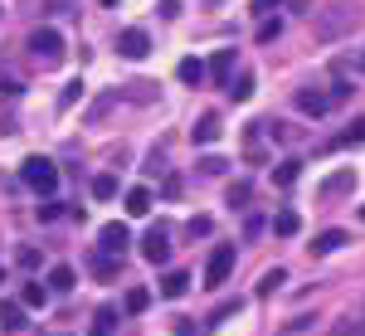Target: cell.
Masks as SVG:
<instances>
[{"instance_id": "6da1fadb", "label": "cell", "mask_w": 365, "mask_h": 336, "mask_svg": "<svg viewBox=\"0 0 365 336\" xmlns=\"http://www.w3.org/2000/svg\"><path fill=\"white\" fill-rule=\"evenodd\" d=\"M20 175H25V185L34 195H54V185H58V166L49 156H29L25 166H20Z\"/></svg>"}, {"instance_id": "7a4b0ae2", "label": "cell", "mask_w": 365, "mask_h": 336, "mask_svg": "<svg viewBox=\"0 0 365 336\" xmlns=\"http://www.w3.org/2000/svg\"><path fill=\"white\" fill-rule=\"evenodd\" d=\"M170 249H175V244H170V224H151L146 239H141V258H146V263H166Z\"/></svg>"}, {"instance_id": "3957f363", "label": "cell", "mask_w": 365, "mask_h": 336, "mask_svg": "<svg viewBox=\"0 0 365 336\" xmlns=\"http://www.w3.org/2000/svg\"><path fill=\"white\" fill-rule=\"evenodd\" d=\"M234 244H220V249L210 253V263H205V287H220V282H229V273H234Z\"/></svg>"}, {"instance_id": "277c9868", "label": "cell", "mask_w": 365, "mask_h": 336, "mask_svg": "<svg viewBox=\"0 0 365 336\" xmlns=\"http://www.w3.org/2000/svg\"><path fill=\"white\" fill-rule=\"evenodd\" d=\"M29 49H34V54L39 58H49V63H54L58 54H63V34H58V29H34V34H29Z\"/></svg>"}, {"instance_id": "5b68a950", "label": "cell", "mask_w": 365, "mask_h": 336, "mask_svg": "<svg viewBox=\"0 0 365 336\" xmlns=\"http://www.w3.org/2000/svg\"><path fill=\"white\" fill-rule=\"evenodd\" d=\"M351 190H356V170L346 166V170H336V175H327L317 195H322V200H341V195H351Z\"/></svg>"}, {"instance_id": "8992f818", "label": "cell", "mask_w": 365, "mask_h": 336, "mask_svg": "<svg viewBox=\"0 0 365 336\" xmlns=\"http://www.w3.org/2000/svg\"><path fill=\"white\" fill-rule=\"evenodd\" d=\"M103 249L108 253H127V244H132V229H127V220H113V224H103Z\"/></svg>"}, {"instance_id": "52a82bcc", "label": "cell", "mask_w": 365, "mask_h": 336, "mask_svg": "<svg viewBox=\"0 0 365 336\" xmlns=\"http://www.w3.org/2000/svg\"><path fill=\"white\" fill-rule=\"evenodd\" d=\"M297 108L307 117H327L331 112V93H317V88H297Z\"/></svg>"}, {"instance_id": "ba28073f", "label": "cell", "mask_w": 365, "mask_h": 336, "mask_svg": "<svg viewBox=\"0 0 365 336\" xmlns=\"http://www.w3.org/2000/svg\"><path fill=\"white\" fill-rule=\"evenodd\" d=\"M117 49H122L127 58H146V54H151V39H146V29H122Z\"/></svg>"}, {"instance_id": "9c48e42d", "label": "cell", "mask_w": 365, "mask_h": 336, "mask_svg": "<svg viewBox=\"0 0 365 336\" xmlns=\"http://www.w3.org/2000/svg\"><path fill=\"white\" fill-rule=\"evenodd\" d=\"M122 205H127V220H141V215H151V190L146 185H132Z\"/></svg>"}, {"instance_id": "30bf717a", "label": "cell", "mask_w": 365, "mask_h": 336, "mask_svg": "<svg viewBox=\"0 0 365 336\" xmlns=\"http://www.w3.org/2000/svg\"><path fill=\"white\" fill-rule=\"evenodd\" d=\"M190 273H180V268H175V273H166V278H161V297H170V302H175V297H185V292H190Z\"/></svg>"}, {"instance_id": "8fae6325", "label": "cell", "mask_w": 365, "mask_h": 336, "mask_svg": "<svg viewBox=\"0 0 365 336\" xmlns=\"http://www.w3.org/2000/svg\"><path fill=\"white\" fill-rule=\"evenodd\" d=\"M215 137H220V117H215V112H205L195 127H190V141H195V146H205V141H215Z\"/></svg>"}, {"instance_id": "7c38bea8", "label": "cell", "mask_w": 365, "mask_h": 336, "mask_svg": "<svg viewBox=\"0 0 365 336\" xmlns=\"http://www.w3.org/2000/svg\"><path fill=\"white\" fill-rule=\"evenodd\" d=\"M210 78L215 83H229L234 78V49H220V54L210 58Z\"/></svg>"}, {"instance_id": "4fadbf2b", "label": "cell", "mask_w": 365, "mask_h": 336, "mask_svg": "<svg viewBox=\"0 0 365 336\" xmlns=\"http://www.w3.org/2000/svg\"><path fill=\"white\" fill-rule=\"evenodd\" d=\"M341 244H346V229H322V234H317V244H312V253L322 258V253H336Z\"/></svg>"}, {"instance_id": "5bb4252c", "label": "cell", "mask_w": 365, "mask_h": 336, "mask_svg": "<svg viewBox=\"0 0 365 336\" xmlns=\"http://www.w3.org/2000/svg\"><path fill=\"white\" fill-rule=\"evenodd\" d=\"M73 268H63V263H58V268H49V292H58V297H63V292H73Z\"/></svg>"}, {"instance_id": "9a60e30c", "label": "cell", "mask_w": 365, "mask_h": 336, "mask_svg": "<svg viewBox=\"0 0 365 336\" xmlns=\"http://www.w3.org/2000/svg\"><path fill=\"white\" fill-rule=\"evenodd\" d=\"M0 327H5V332H20V327H25V307H20V302H0Z\"/></svg>"}, {"instance_id": "2e32d148", "label": "cell", "mask_w": 365, "mask_h": 336, "mask_svg": "<svg viewBox=\"0 0 365 336\" xmlns=\"http://www.w3.org/2000/svg\"><path fill=\"white\" fill-rule=\"evenodd\" d=\"M356 141H365V117H356L346 132H341L336 141H331V151H341V146H356Z\"/></svg>"}, {"instance_id": "e0dca14e", "label": "cell", "mask_w": 365, "mask_h": 336, "mask_svg": "<svg viewBox=\"0 0 365 336\" xmlns=\"http://www.w3.org/2000/svg\"><path fill=\"white\" fill-rule=\"evenodd\" d=\"M282 282H287V268H268V273H263V282H258V297H273Z\"/></svg>"}, {"instance_id": "ac0fdd59", "label": "cell", "mask_w": 365, "mask_h": 336, "mask_svg": "<svg viewBox=\"0 0 365 336\" xmlns=\"http://www.w3.org/2000/svg\"><path fill=\"white\" fill-rule=\"evenodd\" d=\"M225 200H229V205H234V210H244V205H249V200H253V185H249V180H234V185H229V190H225Z\"/></svg>"}, {"instance_id": "d6986e66", "label": "cell", "mask_w": 365, "mask_h": 336, "mask_svg": "<svg viewBox=\"0 0 365 336\" xmlns=\"http://www.w3.org/2000/svg\"><path fill=\"white\" fill-rule=\"evenodd\" d=\"M297 170H302V161H282V166H273V185H278V190H287V185L297 180Z\"/></svg>"}, {"instance_id": "ffe728a7", "label": "cell", "mask_w": 365, "mask_h": 336, "mask_svg": "<svg viewBox=\"0 0 365 336\" xmlns=\"http://www.w3.org/2000/svg\"><path fill=\"white\" fill-rule=\"evenodd\" d=\"M297 229H302V220H297V215H292V210H282L278 220H273V234H278V239H292V234H297Z\"/></svg>"}, {"instance_id": "44dd1931", "label": "cell", "mask_w": 365, "mask_h": 336, "mask_svg": "<svg viewBox=\"0 0 365 336\" xmlns=\"http://www.w3.org/2000/svg\"><path fill=\"white\" fill-rule=\"evenodd\" d=\"M229 98H234V103H244V98H253V73H239V78H229Z\"/></svg>"}, {"instance_id": "7402d4cb", "label": "cell", "mask_w": 365, "mask_h": 336, "mask_svg": "<svg viewBox=\"0 0 365 336\" xmlns=\"http://www.w3.org/2000/svg\"><path fill=\"white\" fill-rule=\"evenodd\" d=\"M175 78H180V83H200V78H205V63H200V58H180Z\"/></svg>"}, {"instance_id": "603a6c76", "label": "cell", "mask_w": 365, "mask_h": 336, "mask_svg": "<svg viewBox=\"0 0 365 336\" xmlns=\"http://www.w3.org/2000/svg\"><path fill=\"white\" fill-rule=\"evenodd\" d=\"M20 302H25V307H44V302H49V287H44V282H25Z\"/></svg>"}, {"instance_id": "cb8c5ba5", "label": "cell", "mask_w": 365, "mask_h": 336, "mask_svg": "<svg viewBox=\"0 0 365 336\" xmlns=\"http://www.w3.org/2000/svg\"><path fill=\"white\" fill-rule=\"evenodd\" d=\"M185 234H190V239H210V234H215V220H210V215H190Z\"/></svg>"}, {"instance_id": "d4e9b609", "label": "cell", "mask_w": 365, "mask_h": 336, "mask_svg": "<svg viewBox=\"0 0 365 336\" xmlns=\"http://www.w3.org/2000/svg\"><path fill=\"white\" fill-rule=\"evenodd\" d=\"M117 195V175H93V200H113Z\"/></svg>"}, {"instance_id": "484cf974", "label": "cell", "mask_w": 365, "mask_h": 336, "mask_svg": "<svg viewBox=\"0 0 365 336\" xmlns=\"http://www.w3.org/2000/svg\"><path fill=\"white\" fill-rule=\"evenodd\" d=\"M331 336H365V317H346V322H336Z\"/></svg>"}, {"instance_id": "4316f807", "label": "cell", "mask_w": 365, "mask_h": 336, "mask_svg": "<svg viewBox=\"0 0 365 336\" xmlns=\"http://www.w3.org/2000/svg\"><path fill=\"white\" fill-rule=\"evenodd\" d=\"M278 34H282V20H278V15H268V20L258 25V39H263V44H273Z\"/></svg>"}, {"instance_id": "83f0119b", "label": "cell", "mask_w": 365, "mask_h": 336, "mask_svg": "<svg viewBox=\"0 0 365 336\" xmlns=\"http://www.w3.org/2000/svg\"><path fill=\"white\" fill-rule=\"evenodd\" d=\"M146 302H151L146 287H127V312H146Z\"/></svg>"}, {"instance_id": "f1b7e54d", "label": "cell", "mask_w": 365, "mask_h": 336, "mask_svg": "<svg viewBox=\"0 0 365 336\" xmlns=\"http://www.w3.org/2000/svg\"><path fill=\"white\" fill-rule=\"evenodd\" d=\"M117 327V307H98V336H113Z\"/></svg>"}, {"instance_id": "f546056e", "label": "cell", "mask_w": 365, "mask_h": 336, "mask_svg": "<svg viewBox=\"0 0 365 336\" xmlns=\"http://www.w3.org/2000/svg\"><path fill=\"white\" fill-rule=\"evenodd\" d=\"M34 215H39V220L49 224V220H58V215H63V205H58V200H49V195H44V205H39Z\"/></svg>"}, {"instance_id": "4dcf8cb0", "label": "cell", "mask_w": 365, "mask_h": 336, "mask_svg": "<svg viewBox=\"0 0 365 336\" xmlns=\"http://www.w3.org/2000/svg\"><path fill=\"white\" fill-rule=\"evenodd\" d=\"M200 170H205V175H225L229 161H225V156H205V161H200Z\"/></svg>"}, {"instance_id": "1f68e13d", "label": "cell", "mask_w": 365, "mask_h": 336, "mask_svg": "<svg viewBox=\"0 0 365 336\" xmlns=\"http://www.w3.org/2000/svg\"><path fill=\"white\" fill-rule=\"evenodd\" d=\"M20 268H39V249H20Z\"/></svg>"}, {"instance_id": "d6a6232c", "label": "cell", "mask_w": 365, "mask_h": 336, "mask_svg": "<svg viewBox=\"0 0 365 336\" xmlns=\"http://www.w3.org/2000/svg\"><path fill=\"white\" fill-rule=\"evenodd\" d=\"M258 229H263V220H258V215H249V220H244V239H253Z\"/></svg>"}, {"instance_id": "836d02e7", "label": "cell", "mask_w": 365, "mask_h": 336, "mask_svg": "<svg viewBox=\"0 0 365 336\" xmlns=\"http://www.w3.org/2000/svg\"><path fill=\"white\" fill-rule=\"evenodd\" d=\"M282 0H253V10H258V15H268V10H278Z\"/></svg>"}, {"instance_id": "e575fe53", "label": "cell", "mask_w": 365, "mask_h": 336, "mask_svg": "<svg viewBox=\"0 0 365 336\" xmlns=\"http://www.w3.org/2000/svg\"><path fill=\"white\" fill-rule=\"evenodd\" d=\"M175 336H195V327H190V322H185V327H180V332H175Z\"/></svg>"}, {"instance_id": "d590c367", "label": "cell", "mask_w": 365, "mask_h": 336, "mask_svg": "<svg viewBox=\"0 0 365 336\" xmlns=\"http://www.w3.org/2000/svg\"><path fill=\"white\" fill-rule=\"evenodd\" d=\"M103 5H117V0H103Z\"/></svg>"}, {"instance_id": "8d00e7d4", "label": "cell", "mask_w": 365, "mask_h": 336, "mask_svg": "<svg viewBox=\"0 0 365 336\" xmlns=\"http://www.w3.org/2000/svg\"><path fill=\"white\" fill-rule=\"evenodd\" d=\"M361 220H365V205H361Z\"/></svg>"}, {"instance_id": "74e56055", "label": "cell", "mask_w": 365, "mask_h": 336, "mask_svg": "<svg viewBox=\"0 0 365 336\" xmlns=\"http://www.w3.org/2000/svg\"><path fill=\"white\" fill-rule=\"evenodd\" d=\"M0 282H5V273H0Z\"/></svg>"}, {"instance_id": "f35d334b", "label": "cell", "mask_w": 365, "mask_h": 336, "mask_svg": "<svg viewBox=\"0 0 365 336\" xmlns=\"http://www.w3.org/2000/svg\"><path fill=\"white\" fill-rule=\"evenodd\" d=\"M93 336H98V332H93Z\"/></svg>"}]
</instances>
